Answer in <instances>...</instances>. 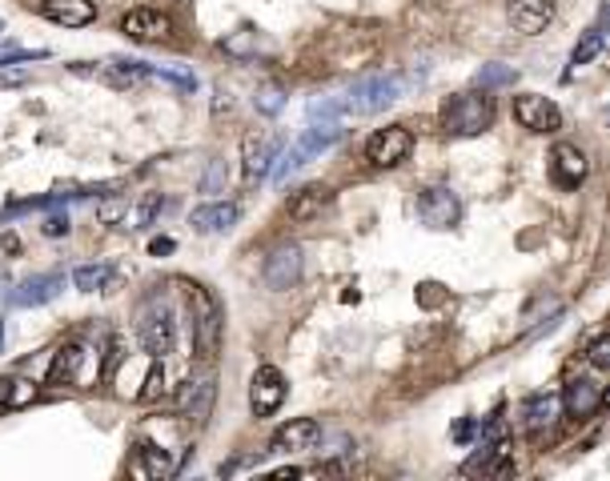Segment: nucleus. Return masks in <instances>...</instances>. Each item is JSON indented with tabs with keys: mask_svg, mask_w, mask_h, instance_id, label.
<instances>
[{
	"mask_svg": "<svg viewBox=\"0 0 610 481\" xmlns=\"http://www.w3.org/2000/svg\"><path fill=\"white\" fill-rule=\"evenodd\" d=\"M414 85L406 72H374V77L358 80L350 93L342 96V109L353 112V117H369V112H382L385 104L401 101V93Z\"/></svg>",
	"mask_w": 610,
	"mask_h": 481,
	"instance_id": "1",
	"label": "nucleus"
},
{
	"mask_svg": "<svg viewBox=\"0 0 610 481\" xmlns=\"http://www.w3.org/2000/svg\"><path fill=\"white\" fill-rule=\"evenodd\" d=\"M490 125H494V101L486 96V88L482 93H458L441 109L446 136H482Z\"/></svg>",
	"mask_w": 610,
	"mask_h": 481,
	"instance_id": "2",
	"label": "nucleus"
},
{
	"mask_svg": "<svg viewBox=\"0 0 610 481\" xmlns=\"http://www.w3.org/2000/svg\"><path fill=\"white\" fill-rule=\"evenodd\" d=\"M136 337H141V345H144L149 357H165V353H173L177 317H173V305H169L165 297H149V301H144L141 317H136Z\"/></svg>",
	"mask_w": 610,
	"mask_h": 481,
	"instance_id": "3",
	"label": "nucleus"
},
{
	"mask_svg": "<svg viewBox=\"0 0 610 481\" xmlns=\"http://www.w3.org/2000/svg\"><path fill=\"white\" fill-rule=\"evenodd\" d=\"M342 141V125L337 120H329V125H313V128H305L301 136H297L293 144H289L285 152H281V165L277 168H269L273 173V181H285L293 168H301V165H309L313 157H321L326 149H334V144Z\"/></svg>",
	"mask_w": 610,
	"mask_h": 481,
	"instance_id": "4",
	"label": "nucleus"
},
{
	"mask_svg": "<svg viewBox=\"0 0 610 481\" xmlns=\"http://www.w3.org/2000/svg\"><path fill=\"white\" fill-rule=\"evenodd\" d=\"M409 149H414V133L406 125H385L366 141V160L377 168H393L409 157Z\"/></svg>",
	"mask_w": 610,
	"mask_h": 481,
	"instance_id": "5",
	"label": "nucleus"
},
{
	"mask_svg": "<svg viewBox=\"0 0 610 481\" xmlns=\"http://www.w3.org/2000/svg\"><path fill=\"white\" fill-rule=\"evenodd\" d=\"M514 120L530 133H558L562 128V109L542 93H518L514 96Z\"/></svg>",
	"mask_w": 610,
	"mask_h": 481,
	"instance_id": "6",
	"label": "nucleus"
},
{
	"mask_svg": "<svg viewBox=\"0 0 610 481\" xmlns=\"http://www.w3.org/2000/svg\"><path fill=\"white\" fill-rule=\"evenodd\" d=\"M64 289V273H32V277H24L21 285L8 289V305L12 309H37V305H48L53 297H61Z\"/></svg>",
	"mask_w": 610,
	"mask_h": 481,
	"instance_id": "7",
	"label": "nucleus"
},
{
	"mask_svg": "<svg viewBox=\"0 0 610 481\" xmlns=\"http://www.w3.org/2000/svg\"><path fill=\"white\" fill-rule=\"evenodd\" d=\"M417 216H422L425 229H449V224H458V216H462V205H458L454 189L433 184V189H425L422 197H417Z\"/></svg>",
	"mask_w": 610,
	"mask_h": 481,
	"instance_id": "8",
	"label": "nucleus"
},
{
	"mask_svg": "<svg viewBox=\"0 0 610 481\" xmlns=\"http://www.w3.org/2000/svg\"><path fill=\"white\" fill-rule=\"evenodd\" d=\"M281 401H285V377H281V369L261 365L249 381V405H253L257 417H269L281 409Z\"/></svg>",
	"mask_w": 610,
	"mask_h": 481,
	"instance_id": "9",
	"label": "nucleus"
},
{
	"mask_svg": "<svg viewBox=\"0 0 610 481\" xmlns=\"http://www.w3.org/2000/svg\"><path fill=\"white\" fill-rule=\"evenodd\" d=\"M261 277H265V285H269L273 293H285V289H293L297 277H301V249H297V245L273 249V253L265 257Z\"/></svg>",
	"mask_w": 610,
	"mask_h": 481,
	"instance_id": "10",
	"label": "nucleus"
},
{
	"mask_svg": "<svg viewBox=\"0 0 610 481\" xmlns=\"http://www.w3.org/2000/svg\"><path fill=\"white\" fill-rule=\"evenodd\" d=\"M169 16L165 12H157V8H128L125 16H120V32H125L128 40H165L169 37Z\"/></svg>",
	"mask_w": 610,
	"mask_h": 481,
	"instance_id": "11",
	"label": "nucleus"
},
{
	"mask_svg": "<svg viewBox=\"0 0 610 481\" xmlns=\"http://www.w3.org/2000/svg\"><path fill=\"white\" fill-rule=\"evenodd\" d=\"M321 437V425L313 417H293L285 421L269 441V453H301V449H313V441Z\"/></svg>",
	"mask_w": 610,
	"mask_h": 481,
	"instance_id": "12",
	"label": "nucleus"
},
{
	"mask_svg": "<svg viewBox=\"0 0 610 481\" xmlns=\"http://www.w3.org/2000/svg\"><path fill=\"white\" fill-rule=\"evenodd\" d=\"M586 152L578 149V144H554V152H550V173H554V181L562 184V189H574V184H582L586 181Z\"/></svg>",
	"mask_w": 610,
	"mask_h": 481,
	"instance_id": "13",
	"label": "nucleus"
},
{
	"mask_svg": "<svg viewBox=\"0 0 610 481\" xmlns=\"http://www.w3.org/2000/svg\"><path fill=\"white\" fill-rule=\"evenodd\" d=\"M213 401H217V381L213 377H197L181 393V417L193 425H205L209 413H213Z\"/></svg>",
	"mask_w": 610,
	"mask_h": 481,
	"instance_id": "14",
	"label": "nucleus"
},
{
	"mask_svg": "<svg viewBox=\"0 0 610 481\" xmlns=\"http://www.w3.org/2000/svg\"><path fill=\"white\" fill-rule=\"evenodd\" d=\"M510 24L522 37H538L554 20V0H510Z\"/></svg>",
	"mask_w": 610,
	"mask_h": 481,
	"instance_id": "15",
	"label": "nucleus"
},
{
	"mask_svg": "<svg viewBox=\"0 0 610 481\" xmlns=\"http://www.w3.org/2000/svg\"><path fill=\"white\" fill-rule=\"evenodd\" d=\"M40 16L53 24H64V29H85V24L96 20V4L93 0H45Z\"/></svg>",
	"mask_w": 610,
	"mask_h": 481,
	"instance_id": "16",
	"label": "nucleus"
},
{
	"mask_svg": "<svg viewBox=\"0 0 610 481\" xmlns=\"http://www.w3.org/2000/svg\"><path fill=\"white\" fill-rule=\"evenodd\" d=\"M193 297L201 301V317H197V349H201V357H213L217 345H221V309H217L213 297H205L197 285H193Z\"/></svg>",
	"mask_w": 610,
	"mask_h": 481,
	"instance_id": "17",
	"label": "nucleus"
},
{
	"mask_svg": "<svg viewBox=\"0 0 610 481\" xmlns=\"http://www.w3.org/2000/svg\"><path fill=\"white\" fill-rule=\"evenodd\" d=\"M241 149H245V176H249V181H261V176H269L273 160H277V144H273L269 136L249 133Z\"/></svg>",
	"mask_w": 610,
	"mask_h": 481,
	"instance_id": "18",
	"label": "nucleus"
},
{
	"mask_svg": "<svg viewBox=\"0 0 610 481\" xmlns=\"http://www.w3.org/2000/svg\"><path fill=\"white\" fill-rule=\"evenodd\" d=\"M237 216H241V208L233 205V200H217V205H201V208H193V229L197 232H225V229H233L237 224Z\"/></svg>",
	"mask_w": 610,
	"mask_h": 481,
	"instance_id": "19",
	"label": "nucleus"
},
{
	"mask_svg": "<svg viewBox=\"0 0 610 481\" xmlns=\"http://www.w3.org/2000/svg\"><path fill=\"white\" fill-rule=\"evenodd\" d=\"M329 205V189L326 184H305L301 192H293L285 205L289 221H313V216H321V208Z\"/></svg>",
	"mask_w": 610,
	"mask_h": 481,
	"instance_id": "20",
	"label": "nucleus"
},
{
	"mask_svg": "<svg viewBox=\"0 0 610 481\" xmlns=\"http://www.w3.org/2000/svg\"><path fill=\"white\" fill-rule=\"evenodd\" d=\"M562 401H566V413H570V417H590L594 409L602 405V389H598L594 381H586V377H578V381L566 385Z\"/></svg>",
	"mask_w": 610,
	"mask_h": 481,
	"instance_id": "21",
	"label": "nucleus"
},
{
	"mask_svg": "<svg viewBox=\"0 0 610 481\" xmlns=\"http://www.w3.org/2000/svg\"><path fill=\"white\" fill-rule=\"evenodd\" d=\"M554 413H558V397L554 393H534V397L522 405V417H526V429H546V425L554 421Z\"/></svg>",
	"mask_w": 610,
	"mask_h": 481,
	"instance_id": "22",
	"label": "nucleus"
},
{
	"mask_svg": "<svg viewBox=\"0 0 610 481\" xmlns=\"http://www.w3.org/2000/svg\"><path fill=\"white\" fill-rule=\"evenodd\" d=\"M161 208H165V197H161V192H141V200H136L125 216V229H149V224L161 216Z\"/></svg>",
	"mask_w": 610,
	"mask_h": 481,
	"instance_id": "23",
	"label": "nucleus"
},
{
	"mask_svg": "<svg viewBox=\"0 0 610 481\" xmlns=\"http://www.w3.org/2000/svg\"><path fill=\"white\" fill-rule=\"evenodd\" d=\"M112 281V269L104 261H96V265H77L72 269V285L80 289V293H101L104 285Z\"/></svg>",
	"mask_w": 610,
	"mask_h": 481,
	"instance_id": "24",
	"label": "nucleus"
},
{
	"mask_svg": "<svg viewBox=\"0 0 610 481\" xmlns=\"http://www.w3.org/2000/svg\"><path fill=\"white\" fill-rule=\"evenodd\" d=\"M602 40H606V37H602V24H594V29H586V32H582V40H578V45H574V53H570V64H574V69H582V64H590L594 56L602 53Z\"/></svg>",
	"mask_w": 610,
	"mask_h": 481,
	"instance_id": "25",
	"label": "nucleus"
},
{
	"mask_svg": "<svg viewBox=\"0 0 610 481\" xmlns=\"http://www.w3.org/2000/svg\"><path fill=\"white\" fill-rule=\"evenodd\" d=\"M305 117H309V125H329V120H342L345 117L342 96H317V101H309Z\"/></svg>",
	"mask_w": 610,
	"mask_h": 481,
	"instance_id": "26",
	"label": "nucleus"
},
{
	"mask_svg": "<svg viewBox=\"0 0 610 481\" xmlns=\"http://www.w3.org/2000/svg\"><path fill=\"white\" fill-rule=\"evenodd\" d=\"M32 393H37V385L16 381V377H0V409L24 405V401H32Z\"/></svg>",
	"mask_w": 610,
	"mask_h": 481,
	"instance_id": "27",
	"label": "nucleus"
},
{
	"mask_svg": "<svg viewBox=\"0 0 610 481\" xmlns=\"http://www.w3.org/2000/svg\"><path fill=\"white\" fill-rule=\"evenodd\" d=\"M474 80H478V88H498V85H514V80H518V72H514L510 64H498L494 61V64H482Z\"/></svg>",
	"mask_w": 610,
	"mask_h": 481,
	"instance_id": "28",
	"label": "nucleus"
},
{
	"mask_svg": "<svg viewBox=\"0 0 610 481\" xmlns=\"http://www.w3.org/2000/svg\"><path fill=\"white\" fill-rule=\"evenodd\" d=\"M253 104H257V112H265V117H277V112L285 109V93H281L277 85H265L261 93L253 96Z\"/></svg>",
	"mask_w": 610,
	"mask_h": 481,
	"instance_id": "29",
	"label": "nucleus"
},
{
	"mask_svg": "<svg viewBox=\"0 0 610 481\" xmlns=\"http://www.w3.org/2000/svg\"><path fill=\"white\" fill-rule=\"evenodd\" d=\"M149 77H157V80H169V85H177V88H185V93H193V88H197V77H193V72H177V69H161V64H149Z\"/></svg>",
	"mask_w": 610,
	"mask_h": 481,
	"instance_id": "30",
	"label": "nucleus"
},
{
	"mask_svg": "<svg viewBox=\"0 0 610 481\" xmlns=\"http://www.w3.org/2000/svg\"><path fill=\"white\" fill-rule=\"evenodd\" d=\"M221 48L229 56H257V40H253V32H233V37H225L221 40Z\"/></svg>",
	"mask_w": 610,
	"mask_h": 481,
	"instance_id": "31",
	"label": "nucleus"
},
{
	"mask_svg": "<svg viewBox=\"0 0 610 481\" xmlns=\"http://www.w3.org/2000/svg\"><path fill=\"white\" fill-rule=\"evenodd\" d=\"M225 189V160L213 157L205 165V176H201V192H221Z\"/></svg>",
	"mask_w": 610,
	"mask_h": 481,
	"instance_id": "32",
	"label": "nucleus"
},
{
	"mask_svg": "<svg viewBox=\"0 0 610 481\" xmlns=\"http://www.w3.org/2000/svg\"><path fill=\"white\" fill-rule=\"evenodd\" d=\"M141 457L149 461V473H152V477H157V473H161V477H165V473H173V461H169L165 449H157V445H141Z\"/></svg>",
	"mask_w": 610,
	"mask_h": 481,
	"instance_id": "33",
	"label": "nucleus"
},
{
	"mask_svg": "<svg viewBox=\"0 0 610 481\" xmlns=\"http://www.w3.org/2000/svg\"><path fill=\"white\" fill-rule=\"evenodd\" d=\"M586 361H590L594 369H606L610 365V337L606 333H598L590 341V349H586Z\"/></svg>",
	"mask_w": 610,
	"mask_h": 481,
	"instance_id": "34",
	"label": "nucleus"
},
{
	"mask_svg": "<svg viewBox=\"0 0 610 481\" xmlns=\"http://www.w3.org/2000/svg\"><path fill=\"white\" fill-rule=\"evenodd\" d=\"M29 77H32V69H24V64H0V85H4V88L24 85Z\"/></svg>",
	"mask_w": 610,
	"mask_h": 481,
	"instance_id": "35",
	"label": "nucleus"
},
{
	"mask_svg": "<svg viewBox=\"0 0 610 481\" xmlns=\"http://www.w3.org/2000/svg\"><path fill=\"white\" fill-rule=\"evenodd\" d=\"M69 229H72L69 213H53V216L45 221V237H69Z\"/></svg>",
	"mask_w": 610,
	"mask_h": 481,
	"instance_id": "36",
	"label": "nucleus"
},
{
	"mask_svg": "<svg viewBox=\"0 0 610 481\" xmlns=\"http://www.w3.org/2000/svg\"><path fill=\"white\" fill-rule=\"evenodd\" d=\"M149 253H152V257H161V253H173V240H169V237L152 240V245H149Z\"/></svg>",
	"mask_w": 610,
	"mask_h": 481,
	"instance_id": "37",
	"label": "nucleus"
},
{
	"mask_svg": "<svg viewBox=\"0 0 610 481\" xmlns=\"http://www.w3.org/2000/svg\"><path fill=\"white\" fill-rule=\"evenodd\" d=\"M4 289H8V273L0 269V293H4Z\"/></svg>",
	"mask_w": 610,
	"mask_h": 481,
	"instance_id": "38",
	"label": "nucleus"
},
{
	"mask_svg": "<svg viewBox=\"0 0 610 481\" xmlns=\"http://www.w3.org/2000/svg\"><path fill=\"white\" fill-rule=\"evenodd\" d=\"M0 349H4V317H0Z\"/></svg>",
	"mask_w": 610,
	"mask_h": 481,
	"instance_id": "39",
	"label": "nucleus"
},
{
	"mask_svg": "<svg viewBox=\"0 0 610 481\" xmlns=\"http://www.w3.org/2000/svg\"><path fill=\"white\" fill-rule=\"evenodd\" d=\"M0 29H4V20H0Z\"/></svg>",
	"mask_w": 610,
	"mask_h": 481,
	"instance_id": "40",
	"label": "nucleus"
}]
</instances>
